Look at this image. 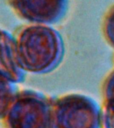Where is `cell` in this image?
Wrapping results in <instances>:
<instances>
[{
    "mask_svg": "<svg viewBox=\"0 0 114 128\" xmlns=\"http://www.w3.org/2000/svg\"><path fill=\"white\" fill-rule=\"evenodd\" d=\"M10 86L9 82L2 78V115L5 113L14 97Z\"/></svg>",
    "mask_w": 114,
    "mask_h": 128,
    "instance_id": "obj_7",
    "label": "cell"
},
{
    "mask_svg": "<svg viewBox=\"0 0 114 128\" xmlns=\"http://www.w3.org/2000/svg\"><path fill=\"white\" fill-rule=\"evenodd\" d=\"M15 11L22 18L38 24H50L62 16L65 0H11Z\"/></svg>",
    "mask_w": 114,
    "mask_h": 128,
    "instance_id": "obj_4",
    "label": "cell"
},
{
    "mask_svg": "<svg viewBox=\"0 0 114 128\" xmlns=\"http://www.w3.org/2000/svg\"><path fill=\"white\" fill-rule=\"evenodd\" d=\"M23 71L16 52V42L6 32H2V78L9 82H19Z\"/></svg>",
    "mask_w": 114,
    "mask_h": 128,
    "instance_id": "obj_5",
    "label": "cell"
},
{
    "mask_svg": "<svg viewBox=\"0 0 114 128\" xmlns=\"http://www.w3.org/2000/svg\"><path fill=\"white\" fill-rule=\"evenodd\" d=\"M2 120L6 128H52V104L34 92L14 96Z\"/></svg>",
    "mask_w": 114,
    "mask_h": 128,
    "instance_id": "obj_2",
    "label": "cell"
},
{
    "mask_svg": "<svg viewBox=\"0 0 114 128\" xmlns=\"http://www.w3.org/2000/svg\"><path fill=\"white\" fill-rule=\"evenodd\" d=\"M104 31L107 41L114 48V8L106 17Z\"/></svg>",
    "mask_w": 114,
    "mask_h": 128,
    "instance_id": "obj_8",
    "label": "cell"
},
{
    "mask_svg": "<svg viewBox=\"0 0 114 128\" xmlns=\"http://www.w3.org/2000/svg\"><path fill=\"white\" fill-rule=\"evenodd\" d=\"M105 106L114 112V72L108 76L104 86Z\"/></svg>",
    "mask_w": 114,
    "mask_h": 128,
    "instance_id": "obj_6",
    "label": "cell"
},
{
    "mask_svg": "<svg viewBox=\"0 0 114 128\" xmlns=\"http://www.w3.org/2000/svg\"><path fill=\"white\" fill-rule=\"evenodd\" d=\"M102 128H114V112L106 107L102 112Z\"/></svg>",
    "mask_w": 114,
    "mask_h": 128,
    "instance_id": "obj_9",
    "label": "cell"
},
{
    "mask_svg": "<svg viewBox=\"0 0 114 128\" xmlns=\"http://www.w3.org/2000/svg\"><path fill=\"white\" fill-rule=\"evenodd\" d=\"M52 128H102V112L90 98L68 95L52 104Z\"/></svg>",
    "mask_w": 114,
    "mask_h": 128,
    "instance_id": "obj_3",
    "label": "cell"
},
{
    "mask_svg": "<svg viewBox=\"0 0 114 128\" xmlns=\"http://www.w3.org/2000/svg\"><path fill=\"white\" fill-rule=\"evenodd\" d=\"M22 69L34 74L54 70L61 60L62 42L57 32L43 25L24 28L15 40Z\"/></svg>",
    "mask_w": 114,
    "mask_h": 128,
    "instance_id": "obj_1",
    "label": "cell"
}]
</instances>
